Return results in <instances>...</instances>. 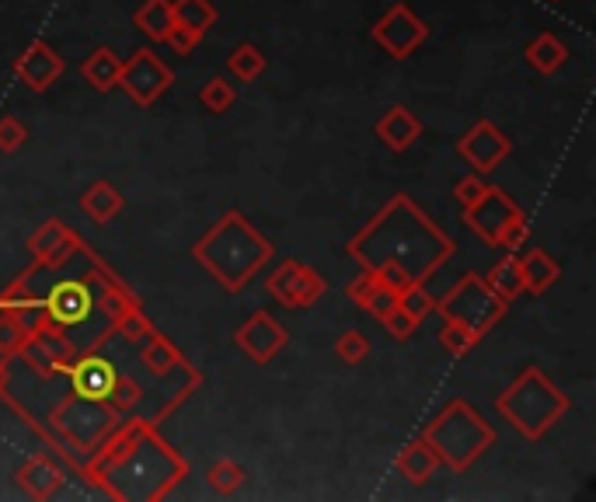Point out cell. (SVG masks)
Segmentation results:
<instances>
[{"instance_id": "d590c367", "label": "cell", "mask_w": 596, "mask_h": 502, "mask_svg": "<svg viewBox=\"0 0 596 502\" xmlns=\"http://www.w3.org/2000/svg\"><path fill=\"white\" fill-rule=\"evenodd\" d=\"M370 356V339L356 332V328H349V332H342L335 339V360L345 363V366H359L363 360Z\"/></svg>"}, {"instance_id": "2e32d148", "label": "cell", "mask_w": 596, "mask_h": 502, "mask_svg": "<svg viewBox=\"0 0 596 502\" xmlns=\"http://www.w3.org/2000/svg\"><path fill=\"white\" fill-rule=\"evenodd\" d=\"M64 70H67V60L46 43V38H32L14 60V77L35 94L49 91L64 77Z\"/></svg>"}, {"instance_id": "484cf974", "label": "cell", "mask_w": 596, "mask_h": 502, "mask_svg": "<svg viewBox=\"0 0 596 502\" xmlns=\"http://www.w3.org/2000/svg\"><path fill=\"white\" fill-rule=\"evenodd\" d=\"M524 60L530 64V70H537L541 77H554L569 64V46L554 32H541L527 43Z\"/></svg>"}, {"instance_id": "ee69618b", "label": "cell", "mask_w": 596, "mask_h": 502, "mask_svg": "<svg viewBox=\"0 0 596 502\" xmlns=\"http://www.w3.org/2000/svg\"><path fill=\"white\" fill-rule=\"evenodd\" d=\"M8 377H11V366H8V360L0 356V391L8 388Z\"/></svg>"}, {"instance_id": "cb8c5ba5", "label": "cell", "mask_w": 596, "mask_h": 502, "mask_svg": "<svg viewBox=\"0 0 596 502\" xmlns=\"http://www.w3.org/2000/svg\"><path fill=\"white\" fill-rule=\"evenodd\" d=\"M133 25H137V32L147 35L153 46H168L171 32H175L171 0H144V4L133 11Z\"/></svg>"}, {"instance_id": "d6986e66", "label": "cell", "mask_w": 596, "mask_h": 502, "mask_svg": "<svg viewBox=\"0 0 596 502\" xmlns=\"http://www.w3.org/2000/svg\"><path fill=\"white\" fill-rule=\"evenodd\" d=\"M516 265H520V279H524V294L530 297H545L548 289L562 279V265L554 255H548L545 248H520L516 251Z\"/></svg>"}, {"instance_id": "4dcf8cb0", "label": "cell", "mask_w": 596, "mask_h": 502, "mask_svg": "<svg viewBox=\"0 0 596 502\" xmlns=\"http://www.w3.org/2000/svg\"><path fill=\"white\" fill-rule=\"evenodd\" d=\"M234 102H238V88H234V81H230V77H224V73L209 77V81L199 88V105H203L209 115H224V112H230V109H234Z\"/></svg>"}, {"instance_id": "7a4b0ae2", "label": "cell", "mask_w": 596, "mask_h": 502, "mask_svg": "<svg viewBox=\"0 0 596 502\" xmlns=\"http://www.w3.org/2000/svg\"><path fill=\"white\" fill-rule=\"evenodd\" d=\"M81 475L91 489L108 499L161 502L188 478V460L161 440L158 426L140 415H123L99 447L81 460Z\"/></svg>"}, {"instance_id": "5b68a950", "label": "cell", "mask_w": 596, "mask_h": 502, "mask_svg": "<svg viewBox=\"0 0 596 502\" xmlns=\"http://www.w3.org/2000/svg\"><path fill=\"white\" fill-rule=\"evenodd\" d=\"M422 440L436 450L444 468L471 471L495 447V426L485 422V415L468 398H450L422 430Z\"/></svg>"}, {"instance_id": "8992f818", "label": "cell", "mask_w": 596, "mask_h": 502, "mask_svg": "<svg viewBox=\"0 0 596 502\" xmlns=\"http://www.w3.org/2000/svg\"><path fill=\"white\" fill-rule=\"evenodd\" d=\"M123 415L112 409V404L102 398H77L67 395L56 409L49 412V433L56 436L60 447H67V454L77 460V471H81V460L99 447V443L119 426Z\"/></svg>"}, {"instance_id": "60d3db41", "label": "cell", "mask_w": 596, "mask_h": 502, "mask_svg": "<svg viewBox=\"0 0 596 502\" xmlns=\"http://www.w3.org/2000/svg\"><path fill=\"white\" fill-rule=\"evenodd\" d=\"M485 189H489V182L478 175V171H471V175H465V179H457L454 182V199L460 203V209L465 206H471V203H478L485 196Z\"/></svg>"}, {"instance_id": "f546056e", "label": "cell", "mask_w": 596, "mask_h": 502, "mask_svg": "<svg viewBox=\"0 0 596 502\" xmlns=\"http://www.w3.org/2000/svg\"><path fill=\"white\" fill-rule=\"evenodd\" d=\"M268 70V56L255 43H241L234 53L227 56V73L241 84H252Z\"/></svg>"}, {"instance_id": "603a6c76", "label": "cell", "mask_w": 596, "mask_h": 502, "mask_svg": "<svg viewBox=\"0 0 596 502\" xmlns=\"http://www.w3.org/2000/svg\"><path fill=\"white\" fill-rule=\"evenodd\" d=\"M123 209H126L123 192L115 189L112 182H105V179H99L94 185H88V189H84V196H81V214H84L91 224H99V227L112 224L115 217L123 214Z\"/></svg>"}, {"instance_id": "7c38bea8", "label": "cell", "mask_w": 596, "mask_h": 502, "mask_svg": "<svg viewBox=\"0 0 596 502\" xmlns=\"http://www.w3.org/2000/svg\"><path fill=\"white\" fill-rule=\"evenodd\" d=\"M77 356H81V350L67 339L64 328H53V324H46L43 332H35L25 342V350L18 353V360H25V366L32 374H38V380L67 377V370L73 366Z\"/></svg>"}, {"instance_id": "6da1fadb", "label": "cell", "mask_w": 596, "mask_h": 502, "mask_svg": "<svg viewBox=\"0 0 596 502\" xmlns=\"http://www.w3.org/2000/svg\"><path fill=\"white\" fill-rule=\"evenodd\" d=\"M454 238L422 214L409 192L391 196L345 244V255H353L363 273L398 294L426 286L454 259Z\"/></svg>"}, {"instance_id": "d4e9b609", "label": "cell", "mask_w": 596, "mask_h": 502, "mask_svg": "<svg viewBox=\"0 0 596 502\" xmlns=\"http://www.w3.org/2000/svg\"><path fill=\"white\" fill-rule=\"evenodd\" d=\"M140 363L150 370V377H171V374H179L182 366L188 363L182 353H179V345L171 342L168 335H161L158 328L144 339V353H140Z\"/></svg>"}, {"instance_id": "3957f363", "label": "cell", "mask_w": 596, "mask_h": 502, "mask_svg": "<svg viewBox=\"0 0 596 502\" xmlns=\"http://www.w3.org/2000/svg\"><path fill=\"white\" fill-rule=\"evenodd\" d=\"M276 259V244L248 220L241 209L227 214L206 227V235L192 244V262L214 279L224 294H241L248 283H255L262 269Z\"/></svg>"}, {"instance_id": "f35d334b", "label": "cell", "mask_w": 596, "mask_h": 502, "mask_svg": "<svg viewBox=\"0 0 596 502\" xmlns=\"http://www.w3.org/2000/svg\"><path fill=\"white\" fill-rule=\"evenodd\" d=\"M28 144V126L18 115H4L0 119V153H18Z\"/></svg>"}, {"instance_id": "44dd1931", "label": "cell", "mask_w": 596, "mask_h": 502, "mask_svg": "<svg viewBox=\"0 0 596 502\" xmlns=\"http://www.w3.org/2000/svg\"><path fill=\"white\" fill-rule=\"evenodd\" d=\"M439 468H444V465H439V457H436V450L429 447V443L422 440V433L412 436L398 454V471H401V478L409 481V486H426L429 478H436Z\"/></svg>"}, {"instance_id": "7402d4cb", "label": "cell", "mask_w": 596, "mask_h": 502, "mask_svg": "<svg viewBox=\"0 0 596 502\" xmlns=\"http://www.w3.org/2000/svg\"><path fill=\"white\" fill-rule=\"evenodd\" d=\"M119 73H123V56L115 53L112 46H99L91 49L84 60H81V77L84 84L94 88L99 94H108L119 88Z\"/></svg>"}, {"instance_id": "74e56055", "label": "cell", "mask_w": 596, "mask_h": 502, "mask_svg": "<svg viewBox=\"0 0 596 502\" xmlns=\"http://www.w3.org/2000/svg\"><path fill=\"white\" fill-rule=\"evenodd\" d=\"M398 304L405 307V311H409L419 324L436 311V297L429 294L426 286H409V289H401V294H398Z\"/></svg>"}, {"instance_id": "e575fe53", "label": "cell", "mask_w": 596, "mask_h": 502, "mask_svg": "<svg viewBox=\"0 0 596 502\" xmlns=\"http://www.w3.org/2000/svg\"><path fill=\"white\" fill-rule=\"evenodd\" d=\"M439 345L450 353V356H457V360H465L468 353H474V345L482 342L474 332H468V328H460V324H454V321H444V328H439Z\"/></svg>"}, {"instance_id": "e0dca14e", "label": "cell", "mask_w": 596, "mask_h": 502, "mask_svg": "<svg viewBox=\"0 0 596 502\" xmlns=\"http://www.w3.org/2000/svg\"><path fill=\"white\" fill-rule=\"evenodd\" d=\"M115 363L102 356V350H88L73 360V366L67 370V380H70V395L77 398H94V401H102L108 398V388H112V380H115Z\"/></svg>"}, {"instance_id": "ac0fdd59", "label": "cell", "mask_w": 596, "mask_h": 502, "mask_svg": "<svg viewBox=\"0 0 596 502\" xmlns=\"http://www.w3.org/2000/svg\"><path fill=\"white\" fill-rule=\"evenodd\" d=\"M14 481H18V489H22L25 495L46 502V499H53L56 492L64 489L67 471L56 465L49 454H32V457L22 460V465H18Z\"/></svg>"}, {"instance_id": "ab89813d", "label": "cell", "mask_w": 596, "mask_h": 502, "mask_svg": "<svg viewBox=\"0 0 596 502\" xmlns=\"http://www.w3.org/2000/svg\"><path fill=\"white\" fill-rule=\"evenodd\" d=\"M380 324L388 328V335H391V339H398V342H409V339L415 335V328H419V321H415V318L405 311V307H401V304H398V307H391V311L380 318Z\"/></svg>"}, {"instance_id": "ffe728a7", "label": "cell", "mask_w": 596, "mask_h": 502, "mask_svg": "<svg viewBox=\"0 0 596 502\" xmlns=\"http://www.w3.org/2000/svg\"><path fill=\"white\" fill-rule=\"evenodd\" d=\"M374 133L380 137V144L394 150V153H405L419 137H422V119L409 109V105H391L388 112L380 115Z\"/></svg>"}, {"instance_id": "b9f144b4", "label": "cell", "mask_w": 596, "mask_h": 502, "mask_svg": "<svg viewBox=\"0 0 596 502\" xmlns=\"http://www.w3.org/2000/svg\"><path fill=\"white\" fill-rule=\"evenodd\" d=\"M363 307V311H367V315H374L377 321L383 318V315H388L391 311V307H398V289H391V286H374V294L367 297V300H363L359 304Z\"/></svg>"}, {"instance_id": "4fadbf2b", "label": "cell", "mask_w": 596, "mask_h": 502, "mask_svg": "<svg viewBox=\"0 0 596 502\" xmlns=\"http://www.w3.org/2000/svg\"><path fill=\"white\" fill-rule=\"evenodd\" d=\"M81 235H77L73 227H67L64 220H43L38 224L25 248H28V255H32V265L35 269H43V273H56V269H64L77 259V251H81Z\"/></svg>"}, {"instance_id": "9c48e42d", "label": "cell", "mask_w": 596, "mask_h": 502, "mask_svg": "<svg viewBox=\"0 0 596 502\" xmlns=\"http://www.w3.org/2000/svg\"><path fill=\"white\" fill-rule=\"evenodd\" d=\"M171 84H175V73H171V67L153 49H137L129 60H123L119 88L129 94L133 105L140 109L158 105L171 91Z\"/></svg>"}, {"instance_id": "836d02e7", "label": "cell", "mask_w": 596, "mask_h": 502, "mask_svg": "<svg viewBox=\"0 0 596 502\" xmlns=\"http://www.w3.org/2000/svg\"><path fill=\"white\" fill-rule=\"evenodd\" d=\"M25 342H28V332L22 328V321L11 311H0V356L18 360V353L25 350Z\"/></svg>"}, {"instance_id": "8d00e7d4", "label": "cell", "mask_w": 596, "mask_h": 502, "mask_svg": "<svg viewBox=\"0 0 596 502\" xmlns=\"http://www.w3.org/2000/svg\"><path fill=\"white\" fill-rule=\"evenodd\" d=\"M324 294H329V283L318 273V269L303 265L300 273V286H297V311H307V307H314Z\"/></svg>"}, {"instance_id": "4316f807", "label": "cell", "mask_w": 596, "mask_h": 502, "mask_svg": "<svg viewBox=\"0 0 596 502\" xmlns=\"http://www.w3.org/2000/svg\"><path fill=\"white\" fill-rule=\"evenodd\" d=\"M171 11H175V28L192 32L196 38H203L220 18L214 0H171Z\"/></svg>"}, {"instance_id": "8fae6325", "label": "cell", "mask_w": 596, "mask_h": 502, "mask_svg": "<svg viewBox=\"0 0 596 502\" xmlns=\"http://www.w3.org/2000/svg\"><path fill=\"white\" fill-rule=\"evenodd\" d=\"M370 38L391 56V60H409V56L429 38V25L412 11V4L401 0V4H391L377 18L370 28Z\"/></svg>"}, {"instance_id": "5bb4252c", "label": "cell", "mask_w": 596, "mask_h": 502, "mask_svg": "<svg viewBox=\"0 0 596 502\" xmlns=\"http://www.w3.org/2000/svg\"><path fill=\"white\" fill-rule=\"evenodd\" d=\"M457 153L478 171V175H482V171L489 175V171H495L513 153V140L492 119H478L465 137L457 140Z\"/></svg>"}, {"instance_id": "52a82bcc", "label": "cell", "mask_w": 596, "mask_h": 502, "mask_svg": "<svg viewBox=\"0 0 596 502\" xmlns=\"http://www.w3.org/2000/svg\"><path fill=\"white\" fill-rule=\"evenodd\" d=\"M465 227L478 241L503 251H520L530 241V220L503 185H489L482 199L465 206Z\"/></svg>"}, {"instance_id": "83f0119b", "label": "cell", "mask_w": 596, "mask_h": 502, "mask_svg": "<svg viewBox=\"0 0 596 502\" xmlns=\"http://www.w3.org/2000/svg\"><path fill=\"white\" fill-rule=\"evenodd\" d=\"M300 273H303V262L297 259H283L273 273L265 276V289L268 297L276 304H283L286 311H297V286H300Z\"/></svg>"}, {"instance_id": "7bdbcfd3", "label": "cell", "mask_w": 596, "mask_h": 502, "mask_svg": "<svg viewBox=\"0 0 596 502\" xmlns=\"http://www.w3.org/2000/svg\"><path fill=\"white\" fill-rule=\"evenodd\" d=\"M374 286H377V279H374L370 273H359L353 283H345V297H349V300L359 307L363 300H367V297L374 294Z\"/></svg>"}, {"instance_id": "ba28073f", "label": "cell", "mask_w": 596, "mask_h": 502, "mask_svg": "<svg viewBox=\"0 0 596 502\" xmlns=\"http://www.w3.org/2000/svg\"><path fill=\"white\" fill-rule=\"evenodd\" d=\"M506 300H498L492 294V286L485 283V276L478 273H465L457 279V286H450L444 297L436 300V311L444 321H454L460 328H468L478 339H485L492 328L503 321L506 315Z\"/></svg>"}, {"instance_id": "d6a6232c", "label": "cell", "mask_w": 596, "mask_h": 502, "mask_svg": "<svg viewBox=\"0 0 596 502\" xmlns=\"http://www.w3.org/2000/svg\"><path fill=\"white\" fill-rule=\"evenodd\" d=\"M108 404L119 415H129V412H137V404L144 401V388L133 377H126V374H115V380H112V388H108V398H105Z\"/></svg>"}, {"instance_id": "f1b7e54d", "label": "cell", "mask_w": 596, "mask_h": 502, "mask_svg": "<svg viewBox=\"0 0 596 502\" xmlns=\"http://www.w3.org/2000/svg\"><path fill=\"white\" fill-rule=\"evenodd\" d=\"M485 283L492 286V294L498 300H506V304H513L516 297L524 294V279H520V265H516V251H506V255L489 269Z\"/></svg>"}, {"instance_id": "30bf717a", "label": "cell", "mask_w": 596, "mask_h": 502, "mask_svg": "<svg viewBox=\"0 0 596 502\" xmlns=\"http://www.w3.org/2000/svg\"><path fill=\"white\" fill-rule=\"evenodd\" d=\"M88 251L84 248V265H88ZM43 311H46V321L53 328H81L91 315H94V294H91V283L88 276H73V279H56L43 289Z\"/></svg>"}, {"instance_id": "1f68e13d", "label": "cell", "mask_w": 596, "mask_h": 502, "mask_svg": "<svg viewBox=\"0 0 596 502\" xmlns=\"http://www.w3.org/2000/svg\"><path fill=\"white\" fill-rule=\"evenodd\" d=\"M244 468L238 465L234 457H217L214 465L206 471V486L214 489L217 495H234L241 486H244Z\"/></svg>"}, {"instance_id": "9a60e30c", "label": "cell", "mask_w": 596, "mask_h": 502, "mask_svg": "<svg viewBox=\"0 0 596 502\" xmlns=\"http://www.w3.org/2000/svg\"><path fill=\"white\" fill-rule=\"evenodd\" d=\"M286 342H290V335H286V328L268 311L248 315V321L234 332V345L259 366L273 363L286 350Z\"/></svg>"}, {"instance_id": "277c9868", "label": "cell", "mask_w": 596, "mask_h": 502, "mask_svg": "<svg viewBox=\"0 0 596 502\" xmlns=\"http://www.w3.org/2000/svg\"><path fill=\"white\" fill-rule=\"evenodd\" d=\"M495 412L530 443H541L572 412V398L541 366H524L509 388L495 398Z\"/></svg>"}]
</instances>
